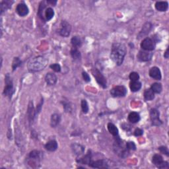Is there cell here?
I'll return each instance as SVG.
<instances>
[{"label": "cell", "instance_id": "obj_4", "mask_svg": "<svg viewBox=\"0 0 169 169\" xmlns=\"http://www.w3.org/2000/svg\"><path fill=\"white\" fill-rule=\"evenodd\" d=\"M92 73L98 84L103 89H106L107 87V81L106 77L103 75V73L97 68H94L92 70Z\"/></svg>", "mask_w": 169, "mask_h": 169}, {"label": "cell", "instance_id": "obj_15", "mask_svg": "<svg viewBox=\"0 0 169 169\" xmlns=\"http://www.w3.org/2000/svg\"><path fill=\"white\" fill-rule=\"evenodd\" d=\"M45 81L46 83L48 84V85L52 86L54 85L57 83V77L54 73H48L45 76Z\"/></svg>", "mask_w": 169, "mask_h": 169}, {"label": "cell", "instance_id": "obj_35", "mask_svg": "<svg viewBox=\"0 0 169 169\" xmlns=\"http://www.w3.org/2000/svg\"><path fill=\"white\" fill-rule=\"evenodd\" d=\"M126 147L128 151L130 150H136V146L133 141H128L126 143Z\"/></svg>", "mask_w": 169, "mask_h": 169}, {"label": "cell", "instance_id": "obj_41", "mask_svg": "<svg viewBox=\"0 0 169 169\" xmlns=\"http://www.w3.org/2000/svg\"><path fill=\"white\" fill-rule=\"evenodd\" d=\"M164 57H165L166 59H168V57H169V53H168V48L166 50V51H165V53L164 54Z\"/></svg>", "mask_w": 169, "mask_h": 169}, {"label": "cell", "instance_id": "obj_37", "mask_svg": "<svg viewBox=\"0 0 169 169\" xmlns=\"http://www.w3.org/2000/svg\"><path fill=\"white\" fill-rule=\"evenodd\" d=\"M158 150L160 151V152L161 153L166 155L167 156H168L169 155V152H168V149L167 147L165 146H161L160 147H158Z\"/></svg>", "mask_w": 169, "mask_h": 169}, {"label": "cell", "instance_id": "obj_3", "mask_svg": "<svg viewBox=\"0 0 169 169\" xmlns=\"http://www.w3.org/2000/svg\"><path fill=\"white\" fill-rule=\"evenodd\" d=\"M5 87L3 90V94L5 96L8 97L9 99H11L12 95L14 93V88H13V81L11 79V77L9 76V74H7L5 76Z\"/></svg>", "mask_w": 169, "mask_h": 169}, {"label": "cell", "instance_id": "obj_1", "mask_svg": "<svg viewBox=\"0 0 169 169\" xmlns=\"http://www.w3.org/2000/svg\"><path fill=\"white\" fill-rule=\"evenodd\" d=\"M126 52V47L124 44L119 42L114 43L111 50L110 58L116 65L120 66L124 62Z\"/></svg>", "mask_w": 169, "mask_h": 169}, {"label": "cell", "instance_id": "obj_14", "mask_svg": "<svg viewBox=\"0 0 169 169\" xmlns=\"http://www.w3.org/2000/svg\"><path fill=\"white\" fill-rule=\"evenodd\" d=\"M149 76L151 78L155 80H161L162 78L161 70L157 67H151L149 70Z\"/></svg>", "mask_w": 169, "mask_h": 169}, {"label": "cell", "instance_id": "obj_22", "mask_svg": "<svg viewBox=\"0 0 169 169\" xmlns=\"http://www.w3.org/2000/svg\"><path fill=\"white\" fill-rule=\"evenodd\" d=\"M72 149L73 151V153L77 155H79L84 153V147H83L81 145L77 144V143H73L72 145Z\"/></svg>", "mask_w": 169, "mask_h": 169}, {"label": "cell", "instance_id": "obj_20", "mask_svg": "<svg viewBox=\"0 0 169 169\" xmlns=\"http://www.w3.org/2000/svg\"><path fill=\"white\" fill-rule=\"evenodd\" d=\"M61 117L58 114H54L52 115L51 119H50V126L52 128H56L57 127L60 122Z\"/></svg>", "mask_w": 169, "mask_h": 169}, {"label": "cell", "instance_id": "obj_7", "mask_svg": "<svg viewBox=\"0 0 169 169\" xmlns=\"http://www.w3.org/2000/svg\"><path fill=\"white\" fill-rule=\"evenodd\" d=\"M155 43L154 40L151 38H144L141 43V48L145 51H153L155 48Z\"/></svg>", "mask_w": 169, "mask_h": 169}, {"label": "cell", "instance_id": "obj_36", "mask_svg": "<svg viewBox=\"0 0 169 169\" xmlns=\"http://www.w3.org/2000/svg\"><path fill=\"white\" fill-rule=\"evenodd\" d=\"M50 67L52 69H53L56 72H61V66L58 63H54L50 66Z\"/></svg>", "mask_w": 169, "mask_h": 169}, {"label": "cell", "instance_id": "obj_38", "mask_svg": "<svg viewBox=\"0 0 169 169\" xmlns=\"http://www.w3.org/2000/svg\"><path fill=\"white\" fill-rule=\"evenodd\" d=\"M82 75H83V78L84 81H86V82H87V83L91 81L90 76L89 75V74H88L87 72H83L82 73Z\"/></svg>", "mask_w": 169, "mask_h": 169}, {"label": "cell", "instance_id": "obj_42", "mask_svg": "<svg viewBox=\"0 0 169 169\" xmlns=\"http://www.w3.org/2000/svg\"><path fill=\"white\" fill-rule=\"evenodd\" d=\"M47 3H51L53 5H55L57 3V1H47Z\"/></svg>", "mask_w": 169, "mask_h": 169}, {"label": "cell", "instance_id": "obj_24", "mask_svg": "<svg viewBox=\"0 0 169 169\" xmlns=\"http://www.w3.org/2000/svg\"><path fill=\"white\" fill-rule=\"evenodd\" d=\"M13 2L11 1H3L0 3V9H1V14L3 12L5 11L7 9L11 8V5Z\"/></svg>", "mask_w": 169, "mask_h": 169}, {"label": "cell", "instance_id": "obj_18", "mask_svg": "<svg viewBox=\"0 0 169 169\" xmlns=\"http://www.w3.org/2000/svg\"><path fill=\"white\" fill-rule=\"evenodd\" d=\"M45 147L47 151L50 152H54L57 149L58 145H57V143L56 142V141L51 140L48 141V143L45 145Z\"/></svg>", "mask_w": 169, "mask_h": 169}, {"label": "cell", "instance_id": "obj_8", "mask_svg": "<svg viewBox=\"0 0 169 169\" xmlns=\"http://www.w3.org/2000/svg\"><path fill=\"white\" fill-rule=\"evenodd\" d=\"M127 89L122 85H118L112 88L110 91V94L114 97H123L126 95Z\"/></svg>", "mask_w": 169, "mask_h": 169}, {"label": "cell", "instance_id": "obj_10", "mask_svg": "<svg viewBox=\"0 0 169 169\" xmlns=\"http://www.w3.org/2000/svg\"><path fill=\"white\" fill-rule=\"evenodd\" d=\"M159 112L155 109H152L150 110V119L152 124L155 126H160L162 124V121L159 118Z\"/></svg>", "mask_w": 169, "mask_h": 169}, {"label": "cell", "instance_id": "obj_33", "mask_svg": "<svg viewBox=\"0 0 169 169\" xmlns=\"http://www.w3.org/2000/svg\"><path fill=\"white\" fill-rule=\"evenodd\" d=\"M81 109L82 111L84 114H87L89 112V104H88L86 100H82L81 103Z\"/></svg>", "mask_w": 169, "mask_h": 169}, {"label": "cell", "instance_id": "obj_25", "mask_svg": "<svg viewBox=\"0 0 169 169\" xmlns=\"http://www.w3.org/2000/svg\"><path fill=\"white\" fill-rule=\"evenodd\" d=\"M107 127L110 134H112L114 137L118 136V129L114 124L110 122L108 124Z\"/></svg>", "mask_w": 169, "mask_h": 169}, {"label": "cell", "instance_id": "obj_32", "mask_svg": "<svg viewBox=\"0 0 169 169\" xmlns=\"http://www.w3.org/2000/svg\"><path fill=\"white\" fill-rule=\"evenodd\" d=\"M21 63H22L21 60H20L19 57H15L14 60H13V63H12L13 70V71L15 70L18 67H19L21 65Z\"/></svg>", "mask_w": 169, "mask_h": 169}, {"label": "cell", "instance_id": "obj_34", "mask_svg": "<svg viewBox=\"0 0 169 169\" xmlns=\"http://www.w3.org/2000/svg\"><path fill=\"white\" fill-rule=\"evenodd\" d=\"M129 78L131 81H138L140 79V75L137 72H131L130 74Z\"/></svg>", "mask_w": 169, "mask_h": 169}, {"label": "cell", "instance_id": "obj_29", "mask_svg": "<svg viewBox=\"0 0 169 169\" xmlns=\"http://www.w3.org/2000/svg\"><path fill=\"white\" fill-rule=\"evenodd\" d=\"M151 89L153 91L154 93L159 94L161 93L162 89H163V87H162V84L161 83H155L153 84H152V85L151 87Z\"/></svg>", "mask_w": 169, "mask_h": 169}, {"label": "cell", "instance_id": "obj_6", "mask_svg": "<svg viewBox=\"0 0 169 169\" xmlns=\"http://www.w3.org/2000/svg\"><path fill=\"white\" fill-rule=\"evenodd\" d=\"M152 162L158 168H168L169 165L168 163L163 160V157L158 154H155L152 158Z\"/></svg>", "mask_w": 169, "mask_h": 169}, {"label": "cell", "instance_id": "obj_40", "mask_svg": "<svg viewBox=\"0 0 169 169\" xmlns=\"http://www.w3.org/2000/svg\"><path fill=\"white\" fill-rule=\"evenodd\" d=\"M42 104H43V100H42V101H41V103H40L36 107V114H38V113H40V111H41V108H42Z\"/></svg>", "mask_w": 169, "mask_h": 169}, {"label": "cell", "instance_id": "obj_13", "mask_svg": "<svg viewBox=\"0 0 169 169\" xmlns=\"http://www.w3.org/2000/svg\"><path fill=\"white\" fill-rule=\"evenodd\" d=\"M16 12L17 14L21 17H25L26 15H28L29 12V8L25 3H21L17 5L16 8Z\"/></svg>", "mask_w": 169, "mask_h": 169}, {"label": "cell", "instance_id": "obj_16", "mask_svg": "<svg viewBox=\"0 0 169 169\" xmlns=\"http://www.w3.org/2000/svg\"><path fill=\"white\" fill-rule=\"evenodd\" d=\"M27 114H28V118H29V121L30 123H32V121H34V119L36 115V110L34 109L33 106V103L32 101H30L29 104V107H28V112H27Z\"/></svg>", "mask_w": 169, "mask_h": 169}, {"label": "cell", "instance_id": "obj_30", "mask_svg": "<svg viewBox=\"0 0 169 169\" xmlns=\"http://www.w3.org/2000/svg\"><path fill=\"white\" fill-rule=\"evenodd\" d=\"M71 55L75 60H78L81 58V53L77 48H73L71 50Z\"/></svg>", "mask_w": 169, "mask_h": 169}, {"label": "cell", "instance_id": "obj_39", "mask_svg": "<svg viewBox=\"0 0 169 169\" xmlns=\"http://www.w3.org/2000/svg\"><path fill=\"white\" fill-rule=\"evenodd\" d=\"M143 134V130L140 129V128H137V129H136V130L134 131V135L137 137L141 136Z\"/></svg>", "mask_w": 169, "mask_h": 169}, {"label": "cell", "instance_id": "obj_19", "mask_svg": "<svg viewBox=\"0 0 169 169\" xmlns=\"http://www.w3.org/2000/svg\"><path fill=\"white\" fill-rule=\"evenodd\" d=\"M91 160H92V154H91V152L89 151L84 157L79 158V160H77V162L83 164H89Z\"/></svg>", "mask_w": 169, "mask_h": 169}, {"label": "cell", "instance_id": "obj_27", "mask_svg": "<svg viewBox=\"0 0 169 169\" xmlns=\"http://www.w3.org/2000/svg\"><path fill=\"white\" fill-rule=\"evenodd\" d=\"M54 11L53 9L51 8H46L45 12V17L46 21H48L50 20H51L54 17Z\"/></svg>", "mask_w": 169, "mask_h": 169}, {"label": "cell", "instance_id": "obj_2", "mask_svg": "<svg viewBox=\"0 0 169 169\" xmlns=\"http://www.w3.org/2000/svg\"><path fill=\"white\" fill-rule=\"evenodd\" d=\"M48 63V60L42 56L35 57L30 60L27 65V67L30 72H38L43 70Z\"/></svg>", "mask_w": 169, "mask_h": 169}, {"label": "cell", "instance_id": "obj_17", "mask_svg": "<svg viewBox=\"0 0 169 169\" xmlns=\"http://www.w3.org/2000/svg\"><path fill=\"white\" fill-rule=\"evenodd\" d=\"M155 8L158 11H167L168 8V3L167 2H157L155 3Z\"/></svg>", "mask_w": 169, "mask_h": 169}, {"label": "cell", "instance_id": "obj_23", "mask_svg": "<svg viewBox=\"0 0 169 169\" xmlns=\"http://www.w3.org/2000/svg\"><path fill=\"white\" fill-rule=\"evenodd\" d=\"M130 88L132 92H137L140 91L141 88V83L139 81H131L130 83Z\"/></svg>", "mask_w": 169, "mask_h": 169}, {"label": "cell", "instance_id": "obj_12", "mask_svg": "<svg viewBox=\"0 0 169 169\" xmlns=\"http://www.w3.org/2000/svg\"><path fill=\"white\" fill-rule=\"evenodd\" d=\"M89 166L92 168H109L106 161L103 159L97 160V161L91 160V161L89 164Z\"/></svg>", "mask_w": 169, "mask_h": 169}, {"label": "cell", "instance_id": "obj_9", "mask_svg": "<svg viewBox=\"0 0 169 169\" xmlns=\"http://www.w3.org/2000/svg\"><path fill=\"white\" fill-rule=\"evenodd\" d=\"M72 30V26L69 23L66 21H62L60 24L59 34L63 37H68Z\"/></svg>", "mask_w": 169, "mask_h": 169}, {"label": "cell", "instance_id": "obj_11", "mask_svg": "<svg viewBox=\"0 0 169 169\" xmlns=\"http://www.w3.org/2000/svg\"><path fill=\"white\" fill-rule=\"evenodd\" d=\"M153 54L150 51H145V50H140L137 56V60L140 62H149L152 58Z\"/></svg>", "mask_w": 169, "mask_h": 169}, {"label": "cell", "instance_id": "obj_31", "mask_svg": "<svg viewBox=\"0 0 169 169\" xmlns=\"http://www.w3.org/2000/svg\"><path fill=\"white\" fill-rule=\"evenodd\" d=\"M151 27H152V25H151V23H147L146 24H145L143 26V29H142V30L141 31L140 35H141L142 33H143V35H142L141 36L147 35V34H148L149 32V31H150L151 29Z\"/></svg>", "mask_w": 169, "mask_h": 169}, {"label": "cell", "instance_id": "obj_28", "mask_svg": "<svg viewBox=\"0 0 169 169\" xmlns=\"http://www.w3.org/2000/svg\"><path fill=\"white\" fill-rule=\"evenodd\" d=\"M71 42H72L73 48H78L82 45L81 40L78 36H73L72 38V40H71Z\"/></svg>", "mask_w": 169, "mask_h": 169}, {"label": "cell", "instance_id": "obj_21", "mask_svg": "<svg viewBox=\"0 0 169 169\" xmlns=\"http://www.w3.org/2000/svg\"><path fill=\"white\" fill-rule=\"evenodd\" d=\"M141 119L140 114L136 112H130L128 115V120L130 121L131 123L136 124Z\"/></svg>", "mask_w": 169, "mask_h": 169}, {"label": "cell", "instance_id": "obj_26", "mask_svg": "<svg viewBox=\"0 0 169 169\" xmlns=\"http://www.w3.org/2000/svg\"><path fill=\"white\" fill-rule=\"evenodd\" d=\"M144 99L146 101H151L155 99V93L150 89H146L144 92Z\"/></svg>", "mask_w": 169, "mask_h": 169}, {"label": "cell", "instance_id": "obj_5", "mask_svg": "<svg viewBox=\"0 0 169 169\" xmlns=\"http://www.w3.org/2000/svg\"><path fill=\"white\" fill-rule=\"evenodd\" d=\"M40 152L37 150H34L30 152L28 157V163L32 167H37L40 163Z\"/></svg>", "mask_w": 169, "mask_h": 169}]
</instances>
